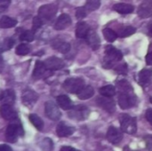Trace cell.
<instances>
[{
    "mask_svg": "<svg viewBox=\"0 0 152 151\" xmlns=\"http://www.w3.org/2000/svg\"><path fill=\"white\" fill-rule=\"evenodd\" d=\"M53 47L55 49H57L61 53H67L70 50V44L69 43H67V42H61V41L55 42Z\"/></svg>",
    "mask_w": 152,
    "mask_h": 151,
    "instance_id": "f1b7e54d",
    "label": "cell"
},
{
    "mask_svg": "<svg viewBox=\"0 0 152 151\" xmlns=\"http://www.w3.org/2000/svg\"><path fill=\"white\" fill-rule=\"evenodd\" d=\"M145 117H146V119L147 121L151 124L152 125V109H147L146 111V114H145Z\"/></svg>",
    "mask_w": 152,
    "mask_h": 151,
    "instance_id": "ab89813d",
    "label": "cell"
},
{
    "mask_svg": "<svg viewBox=\"0 0 152 151\" xmlns=\"http://www.w3.org/2000/svg\"><path fill=\"white\" fill-rule=\"evenodd\" d=\"M114 11L118 12V13L121 14H128L134 12V7L132 4H125V3H119V4H116L113 6Z\"/></svg>",
    "mask_w": 152,
    "mask_h": 151,
    "instance_id": "ac0fdd59",
    "label": "cell"
},
{
    "mask_svg": "<svg viewBox=\"0 0 152 151\" xmlns=\"http://www.w3.org/2000/svg\"><path fill=\"white\" fill-rule=\"evenodd\" d=\"M11 0H0V4H8Z\"/></svg>",
    "mask_w": 152,
    "mask_h": 151,
    "instance_id": "bcb514c9",
    "label": "cell"
},
{
    "mask_svg": "<svg viewBox=\"0 0 152 151\" xmlns=\"http://www.w3.org/2000/svg\"><path fill=\"white\" fill-rule=\"evenodd\" d=\"M72 20L69 14L67 13H62L61 15L59 16V18L57 19L55 25H54V28L56 30H62L67 28L69 26H70Z\"/></svg>",
    "mask_w": 152,
    "mask_h": 151,
    "instance_id": "5bb4252c",
    "label": "cell"
},
{
    "mask_svg": "<svg viewBox=\"0 0 152 151\" xmlns=\"http://www.w3.org/2000/svg\"><path fill=\"white\" fill-rule=\"evenodd\" d=\"M29 121L31 122V124L38 130V131H42L44 128V122L41 119V117H39L36 114H30L29 117Z\"/></svg>",
    "mask_w": 152,
    "mask_h": 151,
    "instance_id": "d4e9b609",
    "label": "cell"
},
{
    "mask_svg": "<svg viewBox=\"0 0 152 151\" xmlns=\"http://www.w3.org/2000/svg\"><path fill=\"white\" fill-rule=\"evenodd\" d=\"M2 69H3V61H2V59L0 57V72H1Z\"/></svg>",
    "mask_w": 152,
    "mask_h": 151,
    "instance_id": "7dc6e473",
    "label": "cell"
},
{
    "mask_svg": "<svg viewBox=\"0 0 152 151\" xmlns=\"http://www.w3.org/2000/svg\"><path fill=\"white\" fill-rule=\"evenodd\" d=\"M45 65L48 70H58L64 67V61L55 56L50 57L45 61Z\"/></svg>",
    "mask_w": 152,
    "mask_h": 151,
    "instance_id": "8fae6325",
    "label": "cell"
},
{
    "mask_svg": "<svg viewBox=\"0 0 152 151\" xmlns=\"http://www.w3.org/2000/svg\"><path fill=\"white\" fill-rule=\"evenodd\" d=\"M0 151H12V148L9 147L6 144H2L0 145Z\"/></svg>",
    "mask_w": 152,
    "mask_h": 151,
    "instance_id": "60d3db41",
    "label": "cell"
},
{
    "mask_svg": "<svg viewBox=\"0 0 152 151\" xmlns=\"http://www.w3.org/2000/svg\"><path fill=\"white\" fill-rule=\"evenodd\" d=\"M86 41L88 43V44L90 45V47L94 50H97L100 45H101V39L99 37V36L97 35V33L94 30L90 29L87 36H86Z\"/></svg>",
    "mask_w": 152,
    "mask_h": 151,
    "instance_id": "2e32d148",
    "label": "cell"
},
{
    "mask_svg": "<svg viewBox=\"0 0 152 151\" xmlns=\"http://www.w3.org/2000/svg\"><path fill=\"white\" fill-rule=\"evenodd\" d=\"M43 25V20L37 16V17H35L33 19V23H32V30L33 31H36L37 29H38L41 26Z\"/></svg>",
    "mask_w": 152,
    "mask_h": 151,
    "instance_id": "d590c367",
    "label": "cell"
},
{
    "mask_svg": "<svg viewBox=\"0 0 152 151\" xmlns=\"http://www.w3.org/2000/svg\"><path fill=\"white\" fill-rule=\"evenodd\" d=\"M75 127L67 125L65 122H61L56 128V133L59 137H68L74 133Z\"/></svg>",
    "mask_w": 152,
    "mask_h": 151,
    "instance_id": "4fadbf2b",
    "label": "cell"
},
{
    "mask_svg": "<svg viewBox=\"0 0 152 151\" xmlns=\"http://www.w3.org/2000/svg\"><path fill=\"white\" fill-rule=\"evenodd\" d=\"M145 142H146V146L148 150L152 151V135H148L145 137Z\"/></svg>",
    "mask_w": 152,
    "mask_h": 151,
    "instance_id": "f35d334b",
    "label": "cell"
},
{
    "mask_svg": "<svg viewBox=\"0 0 152 151\" xmlns=\"http://www.w3.org/2000/svg\"><path fill=\"white\" fill-rule=\"evenodd\" d=\"M138 79H139V83L142 85H148L152 79V70L151 69H142L138 76Z\"/></svg>",
    "mask_w": 152,
    "mask_h": 151,
    "instance_id": "ffe728a7",
    "label": "cell"
},
{
    "mask_svg": "<svg viewBox=\"0 0 152 151\" xmlns=\"http://www.w3.org/2000/svg\"><path fill=\"white\" fill-rule=\"evenodd\" d=\"M39 146L44 151H52L53 149V142L50 138H45L40 142Z\"/></svg>",
    "mask_w": 152,
    "mask_h": 151,
    "instance_id": "4dcf8cb0",
    "label": "cell"
},
{
    "mask_svg": "<svg viewBox=\"0 0 152 151\" xmlns=\"http://www.w3.org/2000/svg\"><path fill=\"white\" fill-rule=\"evenodd\" d=\"M14 44V40L12 38H5L4 41V44H3V50H9L12 47Z\"/></svg>",
    "mask_w": 152,
    "mask_h": 151,
    "instance_id": "8d00e7d4",
    "label": "cell"
},
{
    "mask_svg": "<svg viewBox=\"0 0 152 151\" xmlns=\"http://www.w3.org/2000/svg\"><path fill=\"white\" fill-rule=\"evenodd\" d=\"M90 114V110L88 109L87 107L83 106V105H78L76 107H73L71 109H69V117L72 119L75 120H85L88 117Z\"/></svg>",
    "mask_w": 152,
    "mask_h": 151,
    "instance_id": "277c9868",
    "label": "cell"
},
{
    "mask_svg": "<svg viewBox=\"0 0 152 151\" xmlns=\"http://www.w3.org/2000/svg\"><path fill=\"white\" fill-rule=\"evenodd\" d=\"M58 105L64 110H69L73 108L71 100L67 95H60L57 97Z\"/></svg>",
    "mask_w": 152,
    "mask_h": 151,
    "instance_id": "44dd1931",
    "label": "cell"
},
{
    "mask_svg": "<svg viewBox=\"0 0 152 151\" xmlns=\"http://www.w3.org/2000/svg\"><path fill=\"white\" fill-rule=\"evenodd\" d=\"M105 58H106V64H112L115 61H119L123 58L122 53L115 48L112 45L106 46L105 50Z\"/></svg>",
    "mask_w": 152,
    "mask_h": 151,
    "instance_id": "8992f818",
    "label": "cell"
},
{
    "mask_svg": "<svg viewBox=\"0 0 152 151\" xmlns=\"http://www.w3.org/2000/svg\"><path fill=\"white\" fill-rule=\"evenodd\" d=\"M85 87V82L81 78H69L63 83V88L70 93H78Z\"/></svg>",
    "mask_w": 152,
    "mask_h": 151,
    "instance_id": "3957f363",
    "label": "cell"
},
{
    "mask_svg": "<svg viewBox=\"0 0 152 151\" xmlns=\"http://www.w3.org/2000/svg\"><path fill=\"white\" fill-rule=\"evenodd\" d=\"M94 94V90L92 86L90 85H87V86H85L78 93H77V97L80 99V100H87V99H90L91 97H93Z\"/></svg>",
    "mask_w": 152,
    "mask_h": 151,
    "instance_id": "603a6c76",
    "label": "cell"
},
{
    "mask_svg": "<svg viewBox=\"0 0 152 151\" xmlns=\"http://www.w3.org/2000/svg\"><path fill=\"white\" fill-rule=\"evenodd\" d=\"M148 29H149V33H150V34H151V35L152 36V23L149 25V28H148Z\"/></svg>",
    "mask_w": 152,
    "mask_h": 151,
    "instance_id": "f6af8a7d",
    "label": "cell"
},
{
    "mask_svg": "<svg viewBox=\"0 0 152 151\" xmlns=\"http://www.w3.org/2000/svg\"><path fill=\"white\" fill-rule=\"evenodd\" d=\"M0 115L5 120H15L17 118V113L9 104H3L0 106Z\"/></svg>",
    "mask_w": 152,
    "mask_h": 151,
    "instance_id": "7c38bea8",
    "label": "cell"
},
{
    "mask_svg": "<svg viewBox=\"0 0 152 151\" xmlns=\"http://www.w3.org/2000/svg\"><path fill=\"white\" fill-rule=\"evenodd\" d=\"M100 93L102 96H106V97H112L115 95L116 93V89L113 85H108L105 86H102V88H100Z\"/></svg>",
    "mask_w": 152,
    "mask_h": 151,
    "instance_id": "484cf974",
    "label": "cell"
},
{
    "mask_svg": "<svg viewBox=\"0 0 152 151\" xmlns=\"http://www.w3.org/2000/svg\"><path fill=\"white\" fill-rule=\"evenodd\" d=\"M118 88L120 91V93H130L133 91V88L130 85V83H128L126 80H121L118 81L117 83Z\"/></svg>",
    "mask_w": 152,
    "mask_h": 151,
    "instance_id": "f546056e",
    "label": "cell"
},
{
    "mask_svg": "<svg viewBox=\"0 0 152 151\" xmlns=\"http://www.w3.org/2000/svg\"><path fill=\"white\" fill-rule=\"evenodd\" d=\"M0 101L4 104H9L12 105L14 101H15V94L12 90H6L4 91L1 96H0Z\"/></svg>",
    "mask_w": 152,
    "mask_h": 151,
    "instance_id": "7402d4cb",
    "label": "cell"
},
{
    "mask_svg": "<svg viewBox=\"0 0 152 151\" xmlns=\"http://www.w3.org/2000/svg\"><path fill=\"white\" fill-rule=\"evenodd\" d=\"M107 139L112 144H118L123 140V133L122 130L115 126H110L107 132Z\"/></svg>",
    "mask_w": 152,
    "mask_h": 151,
    "instance_id": "30bf717a",
    "label": "cell"
},
{
    "mask_svg": "<svg viewBox=\"0 0 152 151\" xmlns=\"http://www.w3.org/2000/svg\"><path fill=\"white\" fill-rule=\"evenodd\" d=\"M142 4L152 8V0H143V3Z\"/></svg>",
    "mask_w": 152,
    "mask_h": 151,
    "instance_id": "ee69618b",
    "label": "cell"
},
{
    "mask_svg": "<svg viewBox=\"0 0 152 151\" xmlns=\"http://www.w3.org/2000/svg\"><path fill=\"white\" fill-rule=\"evenodd\" d=\"M46 67L45 65V62L41 61H36V65L33 70V77L36 79H38L40 77H42L45 71H46Z\"/></svg>",
    "mask_w": 152,
    "mask_h": 151,
    "instance_id": "d6986e66",
    "label": "cell"
},
{
    "mask_svg": "<svg viewBox=\"0 0 152 151\" xmlns=\"http://www.w3.org/2000/svg\"><path fill=\"white\" fill-rule=\"evenodd\" d=\"M17 20L8 16H3L0 19V28H10L16 26Z\"/></svg>",
    "mask_w": 152,
    "mask_h": 151,
    "instance_id": "cb8c5ba5",
    "label": "cell"
},
{
    "mask_svg": "<svg viewBox=\"0 0 152 151\" xmlns=\"http://www.w3.org/2000/svg\"><path fill=\"white\" fill-rule=\"evenodd\" d=\"M57 5L53 4H44L38 9V16L44 20H51L57 12Z\"/></svg>",
    "mask_w": 152,
    "mask_h": 151,
    "instance_id": "5b68a950",
    "label": "cell"
},
{
    "mask_svg": "<svg viewBox=\"0 0 152 151\" xmlns=\"http://www.w3.org/2000/svg\"><path fill=\"white\" fill-rule=\"evenodd\" d=\"M102 33H103V36H104L105 39L108 42H110V43L114 42L117 39V37H118V34L113 29H111V28H104Z\"/></svg>",
    "mask_w": 152,
    "mask_h": 151,
    "instance_id": "83f0119b",
    "label": "cell"
},
{
    "mask_svg": "<svg viewBox=\"0 0 152 151\" xmlns=\"http://www.w3.org/2000/svg\"><path fill=\"white\" fill-rule=\"evenodd\" d=\"M96 103L102 109L106 110L109 113H113L116 110V104L110 97H106V96L99 97L96 100Z\"/></svg>",
    "mask_w": 152,
    "mask_h": 151,
    "instance_id": "9c48e42d",
    "label": "cell"
},
{
    "mask_svg": "<svg viewBox=\"0 0 152 151\" xmlns=\"http://www.w3.org/2000/svg\"><path fill=\"white\" fill-rule=\"evenodd\" d=\"M146 63L148 65H152V52L149 53L146 56Z\"/></svg>",
    "mask_w": 152,
    "mask_h": 151,
    "instance_id": "b9f144b4",
    "label": "cell"
},
{
    "mask_svg": "<svg viewBox=\"0 0 152 151\" xmlns=\"http://www.w3.org/2000/svg\"><path fill=\"white\" fill-rule=\"evenodd\" d=\"M20 39L21 41L31 42L34 40V31L33 30H25L20 36Z\"/></svg>",
    "mask_w": 152,
    "mask_h": 151,
    "instance_id": "e575fe53",
    "label": "cell"
},
{
    "mask_svg": "<svg viewBox=\"0 0 152 151\" xmlns=\"http://www.w3.org/2000/svg\"><path fill=\"white\" fill-rule=\"evenodd\" d=\"M60 151H80V150H76V149H74V148H72V147H69V146H64V147H62V148L61 149V150Z\"/></svg>",
    "mask_w": 152,
    "mask_h": 151,
    "instance_id": "7bdbcfd3",
    "label": "cell"
},
{
    "mask_svg": "<svg viewBox=\"0 0 152 151\" xmlns=\"http://www.w3.org/2000/svg\"><path fill=\"white\" fill-rule=\"evenodd\" d=\"M90 30L89 25L86 22L84 21H80L77 23V28H76V36L78 38H86L88 32Z\"/></svg>",
    "mask_w": 152,
    "mask_h": 151,
    "instance_id": "e0dca14e",
    "label": "cell"
},
{
    "mask_svg": "<svg viewBox=\"0 0 152 151\" xmlns=\"http://www.w3.org/2000/svg\"><path fill=\"white\" fill-rule=\"evenodd\" d=\"M100 6H101V0H87L86 4V8L90 12L99 9Z\"/></svg>",
    "mask_w": 152,
    "mask_h": 151,
    "instance_id": "836d02e7",
    "label": "cell"
},
{
    "mask_svg": "<svg viewBox=\"0 0 152 151\" xmlns=\"http://www.w3.org/2000/svg\"><path fill=\"white\" fill-rule=\"evenodd\" d=\"M122 132L128 134H134L137 131L136 119L127 114H122L119 117Z\"/></svg>",
    "mask_w": 152,
    "mask_h": 151,
    "instance_id": "7a4b0ae2",
    "label": "cell"
},
{
    "mask_svg": "<svg viewBox=\"0 0 152 151\" xmlns=\"http://www.w3.org/2000/svg\"><path fill=\"white\" fill-rule=\"evenodd\" d=\"M138 15L143 19L151 17L152 15V8L142 4L138 9Z\"/></svg>",
    "mask_w": 152,
    "mask_h": 151,
    "instance_id": "4316f807",
    "label": "cell"
},
{
    "mask_svg": "<svg viewBox=\"0 0 152 151\" xmlns=\"http://www.w3.org/2000/svg\"><path fill=\"white\" fill-rule=\"evenodd\" d=\"M76 16L77 19H83L86 16V7H79L77 9L76 12Z\"/></svg>",
    "mask_w": 152,
    "mask_h": 151,
    "instance_id": "74e56055",
    "label": "cell"
},
{
    "mask_svg": "<svg viewBox=\"0 0 152 151\" xmlns=\"http://www.w3.org/2000/svg\"><path fill=\"white\" fill-rule=\"evenodd\" d=\"M45 111L46 117L53 120V121H57L61 118V113L57 107V105L53 102V101H46L45 104Z\"/></svg>",
    "mask_w": 152,
    "mask_h": 151,
    "instance_id": "ba28073f",
    "label": "cell"
},
{
    "mask_svg": "<svg viewBox=\"0 0 152 151\" xmlns=\"http://www.w3.org/2000/svg\"><path fill=\"white\" fill-rule=\"evenodd\" d=\"M29 52H30V46L28 44H19L16 47V51H15L16 54L17 55H20V56L26 55Z\"/></svg>",
    "mask_w": 152,
    "mask_h": 151,
    "instance_id": "d6a6232c",
    "label": "cell"
},
{
    "mask_svg": "<svg viewBox=\"0 0 152 151\" xmlns=\"http://www.w3.org/2000/svg\"><path fill=\"white\" fill-rule=\"evenodd\" d=\"M24 131L20 123L10 124L5 130V140L10 143H15L19 136H23Z\"/></svg>",
    "mask_w": 152,
    "mask_h": 151,
    "instance_id": "6da1fadb",
    "label": "cell"
},
{
    "mask_svg": "<svg viewBox=\"0 0 152 151\" xmlns=\"http://www.w3.org/2000/svg\"><path fill=\"white\" fill-rule=\"evenodd\" d=\"M2 52H3V49H2V48H0V55H1V53H2Z\"/></svg>",
    "mask_w": 152,
    "mask_h": 151,
    "instance_id": "c3c4849f",
    "label": "cell"
},
{
    "mask_svg": "<svg viewBox=\"0 0 152 151\" xmlns=\"http://www.w3.org/2000/svg\"><path fill=\"white\" fill-rule=\"evenodd\" d=\"M118 104L122 109H130L136 104V98L130 94V93H120L118 95Z\"/></svg>",
    "mask_w": 152,
    "mask_h": 151,
    "instance_id": "52a82bcc",
    "label": "cell"
},
{
    "mask_svg": "<svg viewBox=\"0 0 152 151\" xmlns=\"http://www.w3.org/2000/svg\"><path fill=\"white\" fill-rule=\"evenodd\" d=\"M135 31H136L135 28L131 27V26H127V27H126V28H121V29L118 31V35L120 37H127V36H129L134 34Z\"/></svg>",
    "mask_w": 152,
    "mask_h": 151,
    "instance_id": "1f68e13d",
    "label": "cell"
},
{
    "mask_svg": "<svg viewBox=\"0 0 152 151\" xmlns=\"http://www.w3.org/2000/svg\"><path fill=\"white\" fill-rule=\"evenodd\" d=\"M37 98H38L37 94L32 90L25 91L22 93V96H21V100H22L23 104L28 106V107L33 106L36 103V101H37Z\"/></svg>",
    "mask_w": 152,
    "mask_h": 151,
    "instance_id": "9a60e30c",
    "label": "cell"
}]
</instances>
